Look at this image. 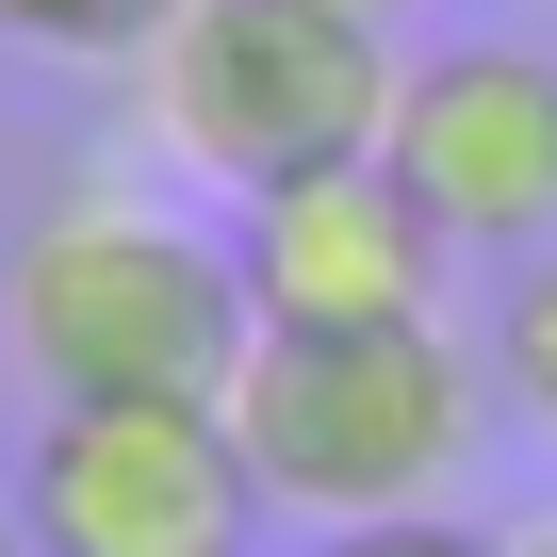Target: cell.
<instances>
[{
  "instance_id": "cell-12",
  "label": "cell",
  "mask_w": 557,
  "mask_h": 557,
  "mask_svg": "<svg viewBox=\"0 0 557 557\" xmlns=\"http://www.w3.org/2000/svg\"><path fill=\"white\" fill-rule=\"evenodd\" d=\"M345 17H377V34H394V17H410V0H345Z\"/></svg>"
},
{
  "instance_id": "cell-8",
  "label": "cell",
  "mask_w": 557,
  "mask_h": 557,
  "mask_svg": "<svg viewBox=\"0 0 557 557\" xmlns=\"http://www.w3.org/2000/svg\"><path fill=\"white\" fill-rule=\"evenodd\" d=\"M164 34V0H0V50H83V66H132Z\"/></svg>"
},
{
  "instance_id": "cell-4",
  "label": "cell",
  "mask_w": 557,
  "mask_h": 557,
  "mask_svg": "<svg viewBox=\"0 0 557 557\" xmlns=\"http://www.w3.org/2000/svg\"><path fill=\"white\" fill-rule=\"evenodd\" d=\"M17 524L34 557H246L278 508L213 394H50L17 459Z\"/></svg>"
},
{
  "instance_id": "cell-7",
  "label": "cell",
  "mask_w": 557,
  "mask_h": 557,
  "mask_svg": "<svg viewBox=\"0 0 557 557\" xmlns=\"http://www.w3.org/2000/svg\"><path fill=\"white\" fill-rule=\"evenodd\" d=\"M492 394H508V410L557 443V230L508 262V312H492Z\"/></svg>"
},
{
  "instance_id": "cell-6",
  "label": "cell",
  "mask_w": 557,
  "mask_h": 557,
  "mask_svg": "<svg viewBox=\"0 0 557 557\" xmlns=\"http://www.w3.org/2000/svg\"><path fill=\"white\" fill-rule=\"evenodd\" d=\"M230 262H246V312L262 329H394V312H443V213L394 181V148H345V164H296L230 197Z\"/></svg>"
},
{
  "instance_id": "cell-3",
  "label": "cell",
  "mask_w": 557,
  "mask_h": 557,
  "mask_svg": "<svg viewBox=\"0 0 557 557\" xmlns=\"http://www.w3.org/2000/svg\"><path fill=\"white\" fill-rule=\"evenodd\" d=\"M377 115H394V34L345 0H164V34L132 50V132L213 197L345 164L377 148Z\"/></svg>"
},
{
  "instance_id": "cell-2",
  "label": "cell",
  "mask_w": 557,
  "mask_h": 557,
  "mask_svg": "<svg viewBox=\"0 0 557 557\" xmlns=\"http://www.w3.org/2000/svg\"><path fill=\"white\" fill-rule=\"evenodd\" d=\"M0 329L50 394H230V361L262 345L246 262L164 213V197H50L0 262Z\"/></svg>"
},
{
  "instance_id": "cell-5",
  "label": "cell",
  "mask_w": 557,
  "mask_h": 557,
  "mask_svg": "<svg viewBox=\"0 0 557 557\" xmlns=\"http://www.w3.org/2000/svg\"><path fill=\"white\" fill-rule=\"evenodd\" d=\"M377 148H394V181L443 213V246L524 262V246L557 230V50H524V34H443V50H410Z\"/></svg>"
},
{
  "instance_id": "cell-10",
  "label": "cell",
  "mask_w": 557,
  "mask_h": 557,
  "mask_svg": "<svg viewBox=\"0 0 557 557\" xmlns=\"http://www.w3.org/2000/svg\"><path fill=\"white\" fill-rule=\"evenodd\" d=\"M0 557H34V524H17V492H0Z\"/></svg>"
},
{
  "instance_id": "cell-11",
  "label": "cell",
  "mask_w": 557,
  "mask_h": 557,
  "mask_svg": "<svg viewBox=\"0 0 557 557\" xmlns=\"http://www.w3.org/2000/svg\"><path fill=\"white\" fill-rule=\"evenodd\" d=\"M508 557H557V508H541V524H524V541H508Z\"/></svg>"
},
{
  "instance_id": "cell-9",
  "label": "cell",
  "mask_w": 557,
  "mask_h": 557,
  "mask_svg": "<svg viewBox=\"0 0 557 557\" xmlns=\"http://www.w3.org/2000/svg\"><path fill=\"white\" fill-rule=\"evenodd\" d=\"M312 557H508V541H459V524H426V508H410V524H329Z\"/></svg>"
},
{
  "instance_id": "cell-1",
  "label": "cell",
  "mask_w": 557,
  "mask_h": 557,
  "mask_svg": "<svg viewBox=\"0 0 557 557\" xmlns=\"http://www.w3.org/2000/svg\"><path fill=\"white\" fill-rule=\"evenodd\" d=\"M213 410H230L262 508H296V524H410L475 459L492 377L443 345V312H394V329H262Z\"/></svg>"
}]
</instances>
